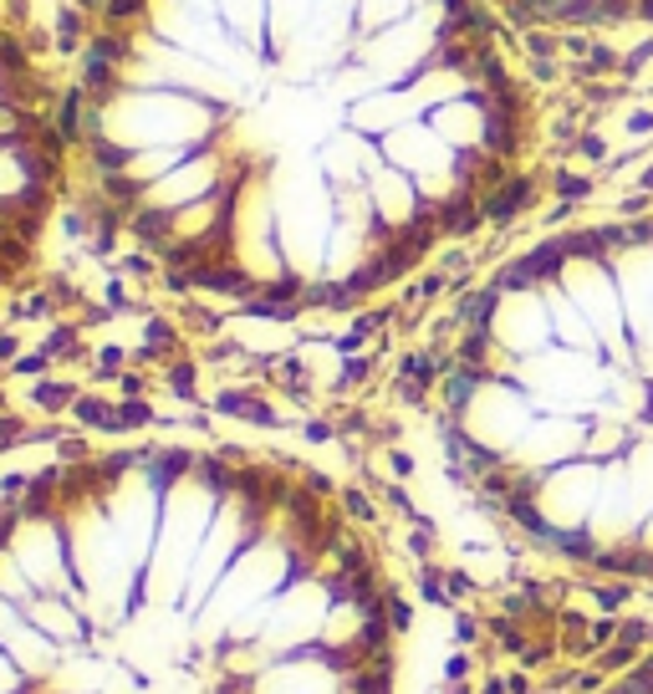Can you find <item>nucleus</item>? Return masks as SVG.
<instances>
[{
	"label": "nucleus",
	"mask_w": 653,
	"mask_h": 694,
	"mask_svg": "<svg viewBox=\"0 0 653 694\" xmlns=\"http://www.w3.org/2000/svg\"><path fill=\"white\" fill-rule=\"evenodd\" d=\"M163 388L174 394L179 403H199V363L194 357H174V363H163Z\"/></svg>",
	"instance_id": "7"
},
{
	"label": "nucleus",
	"mask_w": 653,
	"mask_h": 694,
	"mask_svg": "<svg viewBox=\"0 0 653 694\" xmlns=\"http://www.w3.org/2000/svg\"><path fill=\"white\" fill-rule=\"evenodd\" d=\"M301 434H307V440H312V444H326V440H337V429L326 424V419H312V424L301 429Z\"/></svg>",
	"instance_id": "13"
},
{
	"label": "nucleus",
	"mask_w": 653,
	"mask_h": 694,
	"mask_svg": "<svg viewBox=\"0 0 653 694\" xmlns=\"http://www.w3.org/2000/svg\"><path fill=\"white\" fill-rule=\"evenodd\" d=\"M174 353H179V327L169 317H149L144 342L134 348V363H174Z\"/></svg>",
	"instance_id": "4"
},
{
	"label": "nucleus",
	"mask_w": 653,
	"mask_h": 694,
	"mask_svg": "<svg viewBox=\"0 0 653 694\" xmlns=\"http://www.w3.org/2000/svg\"><path fill=\"white\" fill-rule=\"evenodd\" d=\"M77 378H36V388H31V409L36 414H72V403H77Z\"/></svg>",
	"instance_id": "5"
},
{
	"label": "nucleus",
	"mask_w": 653,
	"mask_h": 694,
	"mask_svg": "<svg viewBox=\"0 0 653 694\" xmlns=\"http://www.w3.org/2000/svg\"><path fill=\"white\" fill-rule=\"evenodd\" d=\"M593 694H653V653L633 659L623 674H612L608 684H597Z\"/></svg>",
	"instance_id": "8"
},
{
	"label": "nucleus",
	"mask_w": 653,
	"mask_h": 694,
	"mask_svg": "<svg viewBox=\"0 0 653 694\" xmlns=\"http://www.w3.org/2000/svg\"><path fill=\"white\" fill-rule=\"evenodd\" d=\"M144 15V0H107V21H138Z\"/></svg>",
	"instance_id": "12"
},
{
	"label": "nucleus",
	"mask_w": 653,
	"mask_h": 694,
	"mask_svg": "<svg viewBox=\"0 0 653 694\" xmlns=\"http://www.w3.org/2000/svg\"><path fill=\"white\" fill-rule=\"evenodd\" d=\"M163 414H153L149 399H113V434H134V429H153Z\"/></svg>",
	"instance_id": "9"
},
{
	"label": "nucleus",
	"mask_w": 653,
	"mask_h": 694,
	"mask_svg": "<svg viewBox=\"0 0 653 694\" xmlns=\"http://www.w3.org/2000/svg\"><path fill=\"white\" fill-rule=\"evenodd\" d=\"M215 414L240 419V424H255V429H286V419L276 414L255 388H220V394H215Z\"/></svg>",
	"instance_id": "3"
},
{
	"label": "nucleus",
	"mask_w": 653,
	"mask_h": 694,
	"mask_svg": "<svg viewBox=\"0 0 653 694\" xmlns=\"http://www.w3.org/2000/svg\"><path fill=\"white\" fill-rule=\"evenodd\" d=\"M72 419L82 434H113V399H103V394H77V403H72Z\"/></svg>",
	"instance_id": "6"
},
{
	"label": "nucleus",
	"mask_w": 653,
	"mask_h": 694,
	"mask_svg": "<svg viewBox=\"0 0 653 694\" xmlns=\"http://www.w3.org/2000/svg\"><path fill=\"white\" fill-rule=\"evenodd\" d=\"M388 623H393V634L399 638L414 634V603H409L399 588H393V598H388Z\"/></svg>",
	"instance_id": "10"
},
{
	"label": "nucleus",
	"mask_w": 653,
	"mask_h": 694,
	"mask_svg": "<svg viewBox=\"0 0 653 694\" xmlns=\"http://www.w3.org/2000/svg\"><path fill=\"white\" fill-rule=\"evenodd\" d=\"M26 674H21V664H15L11 659V649H5V644H0V694H21L26 690Z\"/></svg>",
	"instance_id": "11"
},
{
	"label": "nucleus",
	"mask_w": 653,
	"mask_h": 694,
	"mask_svg": "<svg viewBox=\"0 0 653 694\" xmlns=\"http://www.w3.org/2000/svg\"><path fill=\"white\" fill-rule=\"evenodd\" d=\"M449 480L531 551L653 588V215L511 255L434 353Z\"/></svg>",
	"instance_id": "1"
},
{
	"label": "nucleus",
	"mask_w": 653,
	"mask_h": 694,
	"mask_svg": "<svg viewBox=\"0 0 653 694\" xmlns=\"http://www.w3.org/2000/svg\"><path fill=\"white\" fill-rule=\"evenodd\" d=\"M516 21L557 26H653V0H501Z\"/></svg>",
	"instance_id": "2"
}]
</instances>
